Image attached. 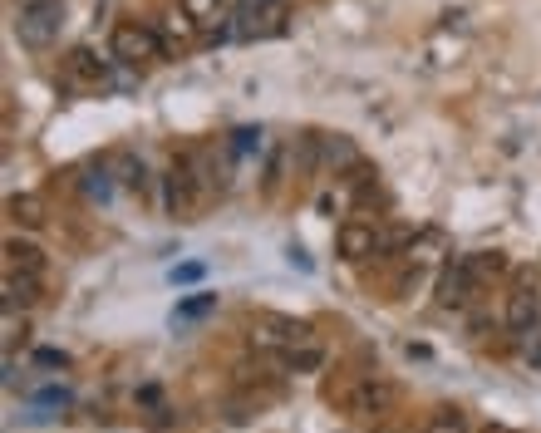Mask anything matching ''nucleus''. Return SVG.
Wrapping results in <instances>:
<instances>
[{
  "instance_id": "nucleus-1",
  "label": "nucleus",
  "mask_w": 541,
  "mask_h": 433,
  "mask_svg": "<svg viewBox=\"0 0 541 433\" xmlns=\"http://www.w3.org/2000/svg\"><path fill=\"white\" fill-rule=\"evenodd\" d=\"M246 340H251V350H261V355H286V350H296V345H305V340H315V330H310L305 320L261 310V315H251Z\"/></svg>"
},
{
  "instance_id": "nucleus-2",
  "label": "nucleus",
  "mask_w": 541,
  "mask_h": 433,
  "mask_svg": "<svg viewBox=\"0 0 541 433\" xmlns=\"http://www.w3.org/2000/svg\"><path fill=\"white\" fill-rule=\"evenodd\" d=\"M109 55L119 64H153V60H168L163 55V40L153 25H138V20H119L114 35H109Z\"/></svg>"
},
{
  "instance_id": "nucleus-3",
  "label": "nucleus",
  "mask_w": 541,
  "mask_h": 433,
  "mask_svg": "<svg viewBox=\"0 0 541 433\" xmlns=\"http://www.w3.org/2000/svg\"><path fill=\"white\" fill-rule=\"evenodd\" d=\"M482 291V276L473 271V261L468 256H458V261H448L443 271H438V306L443 310H463L473 306Z\"/></svg>"
},
{
  "instance_id": "nucleus-4",
  "label": "nucleus",
  "mask_w": 541,
  "mask_h": 433,
  "mask_svg": "<svg viewBox=\"0 0 541 433\" xmlns=\"http://www.w3.org/2000/svg\"><path fill=\"white\" fill-rule=\"evenodd\" d=\"M64 25V0L60 5H40V10H15V40L25 50H45Z\"/></svg>"
},
{
  "instance_id": "nucleus-5",
  "label": "nucleus",
  "mask_w": 541,
  "mask_h": 433,
  "mask_svg": "<svg viewBox=\"0 0 541 433\" xmlns=\"http://www.w3.org/2000/svg\"><path fill=\"white\" fill-rule=\"evenodd\" d=\"M541 320V291L532 276H522L512 291H507V306H502V325L512 330V335H532Z\"/></svg>"
},
{
  "instance_id": "nucleus-6",
  "label": "nucleus",
  "mask_w": 541,
  "mask_h": 433,
  "mask_svg": "<svg viewBox=\"0 0 541 433\" xmlns=\"http://www.w3.org/2000/svg\"><path fill=\"white\" fill-rule=\"evenodd\" d=\"M335 251H340V261H350V266L374 261V256H379V227L364 222V217H345V222L335 227Z\"/></svg>"
},
{
  "instance_id": "nucleus-7",
  "label": "nucleus",
  "mask_w": 541,
  "mask_h": 433,
  "mask_svg": "<svg viewBox=\"0 0 541 433\" xmlns=\"http://www.w3.org/2000/svg\"><path fill=\"white\" fill-rule=\"evenodd\" d=\"M153 30H158V40H163V55H182V50H192V40L202 35L182 5H178V10H168V15H158V25H153Z\"/></svg>"
},
{
  "instance_id": "nucleus-8",
  "label": "nucleus",
  "mask_w": 541,
  "mask_h": 433,
  "mask_svg": "<svg viewBox=\"0 0 541 433\" xmlns=\"http://www.w3.org/2000/svg\"><path fill=\"white\" fill-rule=\"evenodd\" d=\"M320 158H325V173H335V178L355 173V168L364 163L360 148H355L345 133H320Z\"/></svg>"
},
{
  "instance_id": "nucleus-9",
  "label": "nucleus",
  "mask_w": 541,
  "mask_h": 433,
  "mask_svg": "<svg viewBox=\"0 0 541 433\" xmlns=\"http://www.w3.org/2000/svg\"><path fill=\"white\" fill-rule=\"evenodd\" d=\"M350 409H355L360 419H384V414L394 409V384H384V379H364L360 389L350 394Z\"/></svg>"
},
{
  "instance_id": "nucleus-10",
  "label": "nucleus",
  "mask_w": 541,
  "mask_h": 433,
  "mask_svg": "<svg viewBox=\"0 0 541 433\" xmlns=\"http://www.w3.org/2000/svg\"><path fill=\"white\" fill-rule=\"evenodd\" d=\"M64 74H69L74 84H89V89H99V84L109 79V64L99 60L89 45H74V50H69V60H64Z\"/></svg>"
},
{
  "instance_id": "nucleus-11",
  "label": "nucleus",
  "mask_w": 541,
  "mask_h": 433,
  "mask_svg": "<svg viewBox=\"0 0 541 433\" xmlns=\"http://www.w3.org/2000/svg\"><path fill=\"white\" fill-rule=\"evenodd\" d=\"M178 5L192 15V25L202 35H222L227 30V0H178Z\"/></svg>"
},
{
  "instance_id": "nucleus-12",
  "label": "nucleus",
  "mask_w": 541,
  "mask_h": 433,
  "mask_svg": "<svg viewBox=\"0 0 541 433\" xmlns=\"http://www.w3.org/2000/svg\"><path fill=\"white\" fill-rule=\"evenodd\" d=\"M40 291H45V286H40V276H35V271H5V306L15 310H30L35 306V301H40Z\"/></svg>"
},
{
  "instance_id": "nucleus-13",
  "label": "nucleus",
  "mask_w": 541,
  "mask_h": 433,
  "mask_svg": "<svg viewBox=\"0 0 541 433\" xmlns=\"http://www.w3.org/2000/svg\"><path fill=\"white\" fill-rule=\"evenodd\" d=\"M438 256H448V237H443L438 227L414 232V242L404 247V261H409V266H428V261H438Z\"/></svg>"
},
{
  "instance_id": "nucleus-14",
  "label": "nucleus",
  "mask_w": 541,
  "mask_h": 433,
  "mask_svg": "<svg viewBox=\"0 0 541 433\" xmlns=\"http://www.w3.org/2000/svg\"><path fill=\"white\" fill-rule=\"evenodd\" d=\"M5 271H35V276H45V251L35 247V242L10 237L5 242Z\"/></svg>"
},
{
  "instance_id": "nucleus-15",
  "label": "nucleus",
  "mask_w": 541,
  "mask_h": 433,
  "mask_svg": "<svg viewBox=\"0 0 541 433\" xmlns=\"http://www.w3.org/2000/svg\"><path fill=\"white\" fill-rule=\"evenodd\" d=\"M10 222L15 227H30V232L45 227V197L40 192H15L10 197Z\"/></svg>"
},
{
  "instance_id": "nucleus-16",
  "label": "nucleus",
  "mask_w": 541,
  "mask_h": 433,
  "mask_svg": "<svg viewBox=\"0 0 541 433\" xmlns=\"http://www.w3.org/2000/svg\"><path fill=\"white\" fill-rule=\"evenodd\" d=\"M320 365H325V345H315V340L286 350V374H315Z\"/></svg>"
},
{
  "instance_id": "nucleus-17",
  "label": "nucleus",
  "mask_w": 541,
  "mask_h": 433,
  "mask_svg": "<svg viewBox=\"0 0 541 433\" xmlns=\"http://www.w3.org/2000/svg\"><path fill=\"white\" fill-rule=\"evenodd\" d=\"M251 15H256V20H251V35H281V30H286V5H281V0H266V5H256Z\"/></svg>"
},
{
  "instance_id": "nucleus-18",
  "label": "nucleus",
  "mask_w": 541,
  "mask_h": 433,
  "mask_svg": "<svg viewBox=\"0 0 541 433\" xmlns=\"http://www.w3.org/2000/svg\"><path fill=\"white\" fill-rule=\"evenodd\" d=\"M291 153H296V173H301V178H310L315 168H325V158H320V133H301Z\"/></svg>"
},
{
  "instance_id": "nucleus-19",
  "label": "nucleus",
  "mask_w": 541,
  "mask_h": 433,
  "mask_svg": "<svg viewBox=\"0 0 541 433\" xmlns=\"http://www.w3.org/2000/svg\"><path fill=\"white\" fill-rule=\"evenodd\" d=\"M423 433H473V429H468V414L463 409H433Z\"/></svg>"
},
{
  "instance_id": "nucleus-20",
  "label": "nucleus",
  "mask_w": 541,
  "mask_h": 433,
  "mask_svg": "<svg viewBox=\"0 0 541 433\" xmlns=\"http://www.w3.org/2000/svg\"><path fill=\"white\" fill-rule=\"evenodd\" d=\"M207 310H217V296L197 291L192 301H182V306H178V315H173V325H182V320H197V315H207Z\"/></svg>"
},
{
  "instance_id": "nucleus-21",
  "label": "nucleus",
  "mask_w": 541,
  "mask_h": 433,
  "mask_svg": "<svg viewBox=\"0 0 541 433\" xmlns=\"http://www.w3.org/2000/svg\"><path fill=\"white\" fill-rule=\"evenodd\" d=\"M468 261H473V271H478L482 281H487V276H502V271H507V256H502V251H478V256H468Z\"/></svg>"
},
{
  "instance_id": "nucleus-22",
  "label": "nucleus",
  "mask_w": 541,
  "mask_h": 433,
  "mask_svg": "<svg viewBox=\"0 0 541 433\" xmlns=\"http://www.w3.org/2000/svg\"><path fill=\"white\" fill-rule=\"evenodd\" d=\"M261 148V128H237V153H251Z\"/></svg>"
},
{
  "instance_id": "nucleus-23",
  "label": "nucleus",
  "mask_w": 541,
  "mask_h": 433,
  "mask_svg": "<svg viewBox=\"0 0 541 433\" xmlns=\"http://www.w3.org/2000/svg\"><path fill=\"white\" fill-rule=\"evenodd\" d=\"M35 360H40V365H50V370H64V365H69V355H64V350H40Z\"/></svg>"
},
{
  "instance_id": "nucleus-24",
  "label": "nucleus",
  "mask_w": 541,
  "mask_h": 433,
  "mask_svg": "<svg viewBox=\"0 0 541 433\" xmlns=\"http://www.w3.org/2000/svg\"><path fill=\"white\" fill-rule=\"evenodd\" d=\"M197 276H202V266H197V261H187V266L173 271V281H197Z\"/></svg>"
},
{
  "instance_id": "nucleus-25",
  "label": "nucleus",
  "mask_w": 541,
  "mask_h": 433,
  "mask_svg": "<svg viewBox=\"0 0 541 433\" xmlns=\"http://www.w3.org/2000/svg\"><path fill=\"white\" fill-rule=\"evenodd\" d=\"M40 5H60V0H15V10H40Z\"/></svg>"
},
{
  "instance_id": "nucleus-26",
  "label": "nucleus",
  "mask_w": 541,
  "mask_h": 433,
  "mask_svg": "<svg viewBox=\"0 0 541 433\" xmlns=\"http://www.w3.org/2000/svg\"><path fill=\"white\" fill-rule=\"evenodd\" d=\"M487 433H512V429H487Z\"/></svg>"
}]
</instances>
